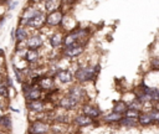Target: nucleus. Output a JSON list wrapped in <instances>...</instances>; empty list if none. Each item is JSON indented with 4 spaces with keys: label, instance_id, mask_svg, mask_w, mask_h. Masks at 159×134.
I'll return each instance as SVG.
<instances>
[{
    "label": "nucleus",
    "instance_id": "obj_21",
    "mask_svg": "<svg viewBox=\"0 0 159 134\" xmlns=\"http://www.w3.org/2000/svg\"><path fill=\"white\" fill-rule=\"evenodd\" d=\"M122 117H123V114H120V113L111 112L109 114H107V115L103 117V120L106 123H119V120L122 119Z\"/></svg>",
    "mask_w": 159,
    "mask_h": 134
},
{
    "label": "nucleus",
    "instance_id": "obj_11",
    "mask_svg": "<svg viewBox=\"0 0 159 134\" xmlns=\"http://www.w3.org/2000/svg\"><path fill=\"white\" fill-rule=\"evenodd\" d=\"M56 77L61 83H70L73 79V73L70 69H58L56 73Z\"/></svg>",
    "mask_w": 159,
    "mask_h": 134
},
{
    "label": "nucleus",
    "instance_id": "obj_12",
    "mask_svg": "<svg viewBox=\"0 0 159 134\" xmlns=\"http://www.w3.org/2000/svg\"><path fill=\"white\" fill-rule=\"evenodd\" d=\"M82 112H83V114H86V115L91 117L92 119H93V118H97V117H99V115H101V110H99V108H98V107H96V105L88 104V103L83 105Z\"/></svg>",
    "mask_w": 159,
    "mask_h": 134
},
{
    "label": "nucleus",
    "instance_id": "obj_19",
    "mask_svg": "<svg viewBox=\"0 0 159 134\" xmlns=\"http://www.w3.org/2000/svg\"><path fill=\"white\" fill-rule=\"evenodd\" d=\"M92 118L86 115V114H82V115H77L75 119H73V123L77 125V127H87L89 124H92Z\"/></svg>",
    "mask_w": 159,
    "mask_h": 134
},
{
    "label": "nucleus",
    "instance_id": "obj_16",
    "mask_svg": "<svg viewBox=\"0 0 159 134\" xmlns=\"http://www.w3.org/2000/svg\"><path fill=\"white\" fill-rule=\"evenodd\" d=\"M45 4V10L47 12H53L56 10H60L62 1L61 0H43Z\"/></svg>",
    "mask_w": 159,
    "mask_h": 134
},
{
    "label": "nucleus",
    "instance_id": "obj_18",
    "mask_svg": "<svg viewBox=\"0 0 159 134\" xmlns=\"http://www.w3.org/2000/svg\"><path fill=\"white\" fill-rule=\"evenodd\" d=\"M39 87L41 89H45V91H48L53 87L55 82H53V78L52 77H42V78H39V82H37Z\"/></svg>",
    "mask_w": 159,
    "mask_h": 134
},
{
    "label": "nucleus",
    "instance_id": "obj_7",
    "mask_svg": "<svg viewBox=\"0 0 159 134\" xmlns=\"http://www.w3.org/2000/svg\"><path fill=\"white\" fill-rule=\"evenodd\" d=\"M42 45H43V40H42V36L39 34L27 37V40L25 42V47L30 48V50H39Z\"/></svg>",
    "mask_w": 159,
    "mask_h": 134
},
{
    "label": "nucleus",
    "instance_id": "obj_10",
    "mask_svg": "<svg viewBox=\"0 0 159 134\" xmlns=\"http://www.w3.org/2000/svg\"><path fill=\"white\" fill-rule=\"evenodd\" d=\"M63 37H65L63 34L60 32V31L52 34L51 37L48 38V43H50V46H51L52 48H57V47H60V46L63 43Z\"/></svg>",
    "mask_w": 159,
    "mask_h": 134
},
{
    "label": "nucleus",
    "instance_id": "obj_3",
    "mask_svg": "<svg viewBox=\"0 0 159 134\" xmlns=\"http://www.w3.org/2000/svg\"><path fill=\"white\" fill-rule=\"evenodd\" d=\"M51 127L43 120H34L29 128V134H48Z\"/></svg>",
    "mask_w": 159,
    "mask_h": 134
},
{
    "label": "nucleus",
    "instance_id": "obj_25",
    "mask_svg": "<svg viewBox=\"0 0 159 134\" xmlns=\"http://www.w3.org/2000/svg\"><path fill=\"white\" fill-rule=\"evenodd\" d=\"M140 114V110H135V109H127V112L123 114V115H127V117H133V118H138Z\"/></svg>",
    "mask_w": 159,
    "mask_h": 134
},
{
    "label": "nucleus",
    "instance_id": "obj_26",
    "mask_svg": "<svg viewBox=\"0 0 159 134\" xmlns=\"http://www.w3.org/2000/svg\"><path fill=\"white\" fill-rule=\"evenodd\" d=\"M17 4H19V1H17V0H14V1H11V4L9 5V10H14V9L17 6Z\"/></svg>",
    "mask_w": 159,
    "mask_h": 134
},
{
    "label": "nucleus",
    "instance_id": "obj_23",
    "mask_svg": "<svg viewBox=\"0 0 159 134\" xmlns=\"http://www.w3.org/2000/svg\"><path fill=\"white\" fill-rule=\"evenodd\" d=\"M127 109H128V104H127V102H123V100L116 102L113 105V112H116V113L124 114L127 112Z\"/></svg>",
    "mask_w": 159,
    "mask_h": 134
},
{
    "label": "nucleus",
    "instance_id": "obj_29",
    "mask_svg": "<svg viewBox=\"0 0 159 134\" xmlns=\"http://www.w3.org/2000/svg\"><path fill=\"white\" fill-rule=\"evenodd\" d=\"M2 52H4V51H2L1 48H0V56H2Z\"/></svg>",
    "mask_w": 159,
    "mask_h": 134
},
{
    "label": "nucleus",
    "instance_id": "obj_22",
    "mask_svg": "<svg viewBox=\"0 0 159 134\" xmlns=\"http://www.w3.org/2000/svg\"><path fill=\"white\" fill-rule=\"evenodd\" d=\"M0 129L5 130V132L11 130V118L10 117H7V115L0 117Z\"/></svg>",
    "mask_w": 159,
    "mask_h": 134
},
{
    "label": "nucleus",
    "instance_id": "obj_24",
    "mask_svg": "<svg viewBox=\"0 0 159 134\" xmlns=\"http://www.w3.org/2000/svg\"><path fill=\"white\" fill-rule=\"evenodd\" d=\"M150 68L154 72H159V57H153L150 60Z\"/></svg>",
    "mask_w": 159,
    "mask_h": 134
},
{
    "label": "nucleus",
    "instance_id": "obj_9",
    "mask_svg": "<svg viewBox=\"0 0 159 134\" xmlns=\"http://www.w3.org/2000/svg\"><path fill=\"white\" fill-rule=\"evenodd\" d=\"M67 94L80 102V100L83 98V96H84V89H83L80 84H75V86H72V87L68 89Z\"/></svg>",
    "mask_w": 159,
    "mask_h": 134
},
{
    "label": "nucleus",
    "instance_id": "obj_14",
    "mask_svg": "<svg viewBox=\"0 0 159 134\" xmlns=\"http://www.w3.org/2000/svg\"><path fill=\"white\" fill-rule=\"evenodd\" d=\"M27 109L34 112V113H39V112H43L45 109V103L40 99H34V100H30L27 103Z\"/></svg>",
    "mask_w": 159,
    "mask_h": 134
},
{
    "label": "nucleus",
    "instance_id": "obj_4",
    "mask_svg": "<svg viewBox=\"0 0 159 134\" xmlns=\"http://www.w3.org/2000/svg\"><path fill=\"white\" fill-rule=\"evenodd\" d=\"M84 50V45L82 43H73V45H70V46H65L63 50H62V55L65 57H68V58H73V57H77L80 56Z\"/></svg>",
    "mask_w": 159,
    "mask_h": 134
},
{
    "label": "nucleus",
    "instance_id": "obj_27",
    "mask_svg": "<svg viewBox=\"0 0 159 134\" xmlns=\"http://www.w3.org/2000/svg\"><path fill=\"white\" fill-rule=\"evenodd\" d=\"M32 4H40L41 1H43V0H30Z\"/></svg>",
    "mask_w": 159,
    "mask_h": 134
},
{
    "label": "nucleus",
    "instance_id": "obj_5",
    "mask_svg": "<svg viewBox=\"0 0 159 134\" xmlns=\"http://www.w3.org/2000/svg\"><path fill=\"white\" fill-rule=\"evenodd\" d=\"M63 20V12L61 10H56L53 12H48L46 16V25L48 27H57L61 26Z\"/></svg>",
    "mask_w": 159,
    "mask_h": 134
},
{
    "label": "nucleus",
    "instance_id": "obj_1",
    "mask_svg": "<svg viewBox=\"0 0 159 134\" xmlns=\"http://www.w3.org/2000/svg\"><path fill=\"white\" fill-rule=\"evenodd\" d=\"M98 71H99V65H96V66H82V67H78L76 69L75 78L80 83L89 82V81H93L96 78V76L98 74Z\"/></svg>",
    "mask_w": 159,
    "mask_h": 134
},
{
    "label": "nucleus",
    "instance_id": "obj_28",
    "mask_svg": "<svg viewBox=\"0 0 159 134\" xmlns=\"http://www.w3.org/2000/svg\"><path fill=\"white\" fill-rule=\"evenodd\" d=\"M1 71H2V62H0V77H1V73H2Z\"/></svg>",
    "mask_w": 159,
    "mask_h": 134
},
{
    "label": "nucleus",
    "instance_id": "obj_15",
    "mask_svg": "<svg viewBox=\"0 0 159 134\" xmlns=\"http://www.w3.org/2000/svg\"><path fill=\"white\" fill-rule=\"evenodd\" d=\"M118 124L122 125V127H124V128H134V127L139 125V123H138V118L127 117V115H123Z\"/></svg>",
    "mask_w": 159,
    "mask_h": 134
},
{
    "label": "nucleus",
    "instance_id": "obj_20",
    "mask_svg": "<svg viewBox=\"0 0 159 134\" xmlns=\"http://www.w3.org/2000/svg\"><path fill=\"white\" fill-rule=\"evenodd\" d=\"M40 58V53L37 50H30L27 48L26 52H25V60L30 63H36Z\"/></svg>",
    "mask_w": 159,
    "mask_h": 134
},
{
    "label": "nucleus",
    "instance_id": "obj_30",
    "mask_svg": "<svg viewBox=\"0 0 159 134\" xmlns=\"http://www.w3.org/2000/svg\"><path fill=\"white\" fill-rule=\"evenodd\" d=\"M157 124H158V125H159V119H158V120H157Z\"/></svg>",
    "mask_w": 159,
    "mask_h": 134
},
{
    "label": "nucleus",
    "instance_id": "obj_17",
    "mask_svg": "<svg viewBox=\"0 0 159 134\" xmlns=\"http://www.w3.org/2000/svg\"><path fill=\"white\" fill-rule=\"evenodd\" d=\"M27 37H29V34H27L26 27L19 25V27L15 30V40H16V42L17 43L19 42H24V41L27 40Z\"/></svg>",
    "mask_w": 159,
    "mask_h": 134
},
{
    "label": "nucleus",
    "instance_id": "obj_6",
    "mask_svg": "<svg viewBox=\"0 0 159 134\" xmlns=\"http://www.w3.org/2000/svg\"><path fill=\"white\" fill-rule=\"evenodd\" d=\"M24 92H25V96L27 99L30 100H34V99H40L41 97V88L36 84H27V86H24Z\"/></svg>",
    "mask_w": 159,
    "mask_h": 134
},
{
    "label": "nucleus",
    "instance_id": "obj_8",
    "mask_svg": "<svg viewBox=\"0 0 159 134\" xmlns=\"http://www.w3.org/2000/svg\"><path fill=\"white\" fill-rule=\"evenodd\" d=\"M138 123L142 127H149V125L154 124L155 120H154L153 115L150 114V112H140V114L138 117Z\"/></svg>",
    "mask_w": 159,
    "mask_h": 134
},
{
    "label": "nucleus",
    "instance_id": "obj_2",
    "mask_svg": "<svg viewBox=\"0 0 159 134\" xmlns=\"http://www.w3.org/2000/svg\"><path fill=\"white\" fill-rule=\"evenodd\" d=\"M46 16H47V14L43 12L42 10H40L34 17H31V19H29L26 21V26L25 27H31V29H35V30L42 29L46 25Z\"/></svg>",
    "mask_w": 159,
    "mask_h": 134
},
{
    "label": "nucleus",
    "instance_id": "obj_13",
    "mask_svg": "<svg viewBox=\"0 0 159 134\" xmlns=\"http://www.w3.org/2000/svg\"><path fill=\"white\" fill-rule=\"evenodd\" d=\"M78 103H80V102H78L77 99L70 97L68 94H67L66 97L61 98V100H60V105H61L62 108H65V109H73V108L77 107Z\"/></svg>",
    "mask_w": 159,
    "mask_h": 134
}]
</instances>
